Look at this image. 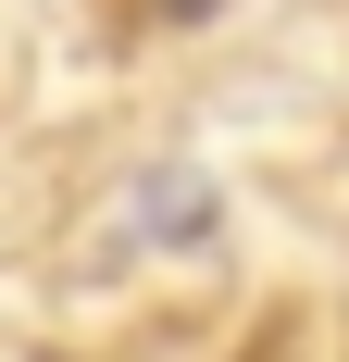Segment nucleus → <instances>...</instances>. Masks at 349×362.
Returning <instances> with one entry per match:
<instances>
[{
  "mask_svg": "<svg viewBox=\"0 0 349 362\" xmlns=\"http://www.w3.org/2000/svg\"><path fill=\"white\" fill-rule=\"evenodd\" d=\"M249 362H262V350H249Z\"/></svg>",
  "mask_w": 349,
  "mask_h": 362,
  "instance_id": "obj_2",
  "label": "nucleus"
},
{
  "mask_svg": "<svg viewBox=\"0 0 349 362\" xmlns=\"http://www.w3.org/2000/svg\"><path fill=\"white\" fill-rule=\"evenodd\" d=\"M174 13H212V0H174Z\"/></svg>",
  "mask_w": 349,
  "mask_h": 362,
  "instance_id": "obj_1",
  "label": "nucleus"
}]
</instances>
